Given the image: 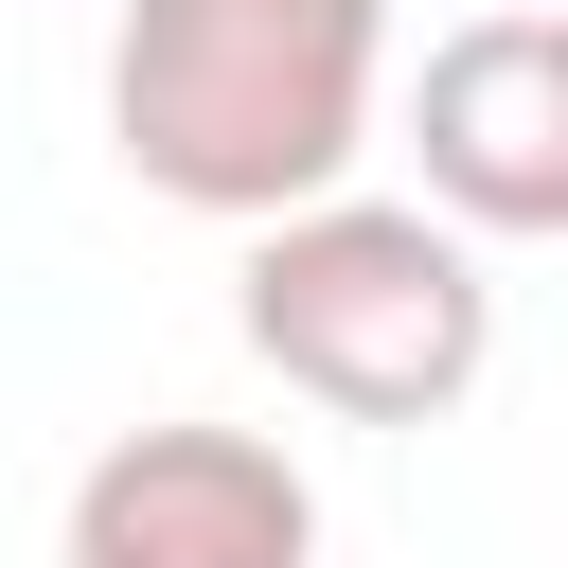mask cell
Listing matches in <instances>:
<instances>
[{
	"instance_id": "cell-1",
	"label": "cell",
	"mask_w": 568,
	"mask_h": 568,
	"mask_svg": "<svg viewBox=\"0 0 568 568\" xmlns=\"http://www.w3.org/2000/svg\"><path fill=\"white\" fill-rule=\"evenodd\" d=\"M390 0H124L106 18V142L160 213L266 231L373 160Z\"/></svg>"
},
{
	"instance_id": "cell-2",
	"label": "cell",
	"mask_w": 568,
	"mask_h": 568,
	"mask_svg": "<svg viewBox=\"0 0 568 568\" xmlns=\"http://www.w3.org/2000/svg\"><path fill=\"white\" fill-rule=\"evenodd\" d=\"M248 355L337 408V426H444L479 373H497V284H479V231L444 195H302L248 231V284H231Z\"/></svg>"
},
{
	"instance_id": "cell-3",
	"label": "cell",
	"mask_w": 568,
	"mask_h": 568,
	"mask_svg": "<svg viewBox=\"0 0 568 568\" xmlns=\"http://www.w3.org/2000/svg\"><path fill=\"white\" fill-rule=\"evenodd\" d=\"M53 568H320V479L266 426H124L71 479Z\"/></svg>"
},
{
	"instance_id": "cell-4",
	"label": "cell",
	"mask_w": 568,
	"mask_h": 568,
	"mask_svg": "<svg viewBox=\"0 0 568 568\" xmlns=\"http://www.w3.org/2000/svg\"><path fill=\"white\" fill-rule=\"evenodd\" d=\"M408 160L462 231H568V18H462L408 71Z\"/></svg>"
}]
</instances>
